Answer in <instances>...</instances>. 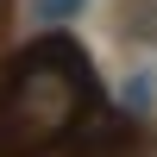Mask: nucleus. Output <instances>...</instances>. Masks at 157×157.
<instances>
[{
    "label": "nucleus",
    "instance_id": "f257e3e1",
    "mask_svg": "<svg viewBox=\"0 0 157 157\" xmlns=\"http://www.w3.org/2000/svg\"><path fill=\"white\" fill-rule=\"evenodd\" d=\"M101 101V82L88 57L63 32L25 44L0 75V151L6 157H38L44 145H63L69 126Z\"/></svg>",
    "mask_w": 157,
    "mask_h": 157
},
{
    "label": "nucleus",
    "instance_id": "f03ea898",
    "mask_svg": "<svg viewBox=\"0 0 157 157\" xmlns=\"http://www.w3.org/2000/svg\"><path fill=\"white\" fill-rule=\"evenodd\" d=\"M138 138V126H132V113H120L107 94L94 101V107L82 113V120L69 126V138H63V151L69 157H120L126 145Z\"/></svg>",
    "mask_w": 157,
    "mask_h": 157
},
{
    "label": "nucleus",
    "instance_id": "7ed1b4c3",
    "mask_svg": "<svg viewBox=\"0 0 157 157\" xmlns=\"http://www.w3.org/2000/svg\"><path fill=\"white\" fill-rule=\"evenodd\" d=\"M82 13V0H38V19L44 25H63V19H75Z\"/></svg>",
    "mask_w": 157,
    "mask_h": 157
},
{
    "label": "nucleus",
    "instance_id": "20e7f679",
    "mask_svg": "<svg viewBox=\"0 0 157 157\" xmlns=\"http://www.w3.org/2000/svg\"><path fill=\"white\" fill-rule=\"evenodd\" d=\"M6 6H13V0H0V25H6Z\"/></svg>",
    "mask_w": 157,
    "mask_h": 157
},
{
    "label": "nucleus",
    "instance_id": "39448f33",
    "mask_svg": "<svg viewBox=\"0 0 157 157\" xmlns=\"http://www.w3.org/2000/svg\"><path fill=\"white\" fill-rule=\"evenodd\" d=\"M151 157H157V145H151Z\"/></svg>",
    "mask_w": 157,
    "mask_h": 157
},
{
    "label": "nucleus",
    "instance_id": "423d86ee",
    "mask_svg": "<svg viewBox=\"0 0 157 157\" xmlns=\"http://www.w3.org/2000/svg\"><path fill=\"white\" fill-rule=\"evenodd\" d=\"M0 157H6V151H0Z\"/></svg>",
    "mask_w": 157,
    "mask_h": 157
}]
</instances>
